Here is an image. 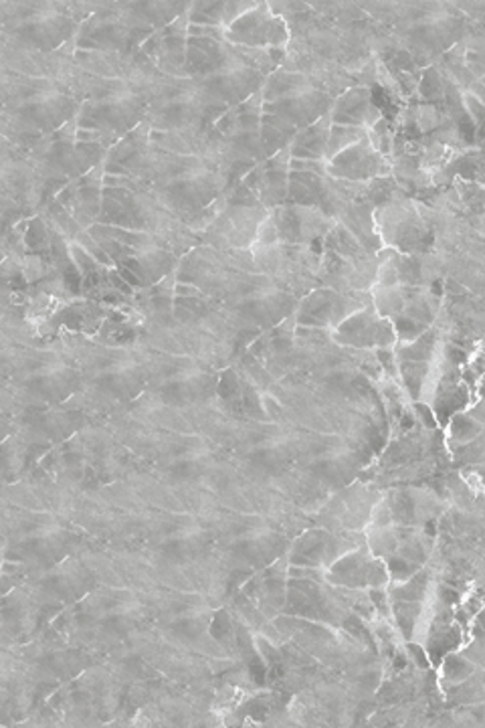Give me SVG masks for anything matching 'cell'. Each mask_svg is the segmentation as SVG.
Wrapping results in <instances>:
<instances>
[{
    "label": "cell",
    "instance_id": "cell-1",
    "mask_svg": "<svg viewBox=\"0 0 485 728\" xmlns=\"http://www.w3.org/2000/svg\"><path fill=\"white\" fill-rule=\"evenodd\" d=\"M375 225L382 245L399 253L421 255L431 253L437 245V235L426 225L425 219L407 194L375 209Z\"/></svg>",
    "mask_w": 485,
    "mask_h": 728
},
{
    "label": "cell",
    "instance_id": "cell-2",
    "mask_svg": "<svg viewBox=\"0 0 485 728\" xmlns=\"http://www.w3.org/2000/svg\"><path fill=\"white\" fill-rule=\"evenodd\" d=\"M289 27L284 17L273 14L267 2H257L225 29V41L249 49H287Z\"/></svg>",
    "mask_w": 485,
    "mask_h": 728
},
{
    "label": "cell",
    "instance_id": "cell-3",
    "mask_svg": "<svg viewBox=\"0 0 485 728\" xmlns=\"http://www.w3.org/2000/svg\"><path fill=\"white\" fill-rule=\"evenodd\" d=\"M372 298L370 292H355V294H342L331 287L314 289L306 298L302 299L299 310L296 314L297 326L304 328H336L344 323L350 314L362 310L370 306Z\"/></svg>",
    "mask_w": 485,
    "mask_h": 728
},
{
    "label": "cell",
    "instance_id": "cell-4",
    "mask_svg": "<svg viewBox=\"0 0 485 728\" xmlns=\"http://www.w3.org/2000/svg\"><path fill=\"white\" fill-rule=\"evenodd\" d=\"M80 114L85 128L106 134H126L144 120L146 102L131 92H114L87 104Z\"/></svg>",
    "mask_w": 485,
    "mask_h": 728
},
{
    "label": "cell",
    "instance_id": "cell-5",
    "mask_svg": "<svg viewBox=\"0 0 485 728\" xmlns=\"http://www.w3.org/2000/svg\"><path fill=\"white\" fill-rule=\"evenodd\" d=\"M225 191V179L207 167H192L178 172L166 184V197L180 211L199 213L214 203Z\"/></svg>",
    "mask_w": 485,
    "mask_h": 728
},
{
    "label": "cell",
    "instance_id": "cell-6",
    "mask_svg": "<svg viewBox=\"0 0 485 728\" xmlns=\"http://www.w3.org/2000/svg\"><path fill=\"white\" fill-rule=\"evenodd\" d=\"M270 219L277 229V240L282 245H309L321 241L336 225L318 209L296 207L285 203L270 211Z\"/></svg>",
    "mask_w": 485,
    "mask_h": 728
},
{
    "label": "cell",
    "instance_id": "cell-7",
    "mask_svg": "<svg viewBox=\"0 0 485 728\" xmlns=\"http://www.w3.org/2000/svg\"><path fill=\"white\" fill-rule=\"evenodd\" d=\"M331 336L338 345L350 348H392L397 345L391 320L380 318L372 304L350 314L334 328Z\"/></svg>",
    "mask_w": 485,
    "mask_h": 728
},
{
    "label": "cell",
    "instance_id": "cell-8",
    "mask_svg": "<svg viewBox=\"0 0 485 728\" xmlns=\"http://www.w3.org/2000/svg\"><path fill=\"white\" fill-rule=\"evenodd\" d=\"M391 160L380 156L368 138H362L355 146L346 148L340 155L326 162V175L331 179L362 182L367 184L377 177H391Z\"/></svg>",
    "mask_w": 485,
    "mask_h": 728
},
{
    "label": "cell",
    "instance_id": "cell-9",
    "mask_svg": "<svg viewBox=\"0 0 485 728\" xmlns=\"http://www.w3.org/2000/svg\"><path fill=\"white\" fill-rule=\"evenodd\" d=\"M80 112H82L80 102L70 94L57 92V89L39 92L19 106L21 118L36 130L43 131L60 130L65 124H70Z\"/></svg>",
    "mask_w": 485,
    "mask_h": 728
},
{
    "label": "cell",
    "instance_id": "cell-10",
    "mask_svg": "<svg viewBox=\"0 0 485 728\" xmlns=\"http://www.w3.org/2000/svg\"><path fill=\"white\" fill-rule=\"evenodd\" d=\"M265 84V75L253 72L249 67H229L221 72L204 75L202 92L223 108H235L247 102L249 97L261 92Z\"/></svg>",
    "mask_w": 485,
    "mask_h": 728
},
{
    "label": "cell",
    "instance_id": "cell-11",
    "mask_svg": "<svg viewBox=\"0 0 485 728\" xmlns=\"http://www.w3.org/2000/svg\"><path fill=\"white\" fill-rule=\"evenodd\" d=\"M287 179H289V148L280 155L265 158L257 167L251 168L243 184L253 192L260 203L272 211L287 203Z\"/></svg>",
    "mask_w": 485,
    "mask_h": 728
},
{
    "label": "cell",
    "instance_id": "cell-12",
    "mask_svg": "<svg viewBox=\"0 0 485 728\" xmlns=\"http://www.w3.org/2000/svg\"><path fill=\"white\" fill-rule=\"evenodd\" d=\"M75 29H77V23L70 14L60 11H43L36 12L33 17L17 24L14 35L29 48H35L39 51H55L65 41L72 39Z\"/></svg>",
    "mask_w": 485,
    "mask_h": 728
},
{
    "label": "cell",
    "instance_id": "cell-13",
    "mask_svg": "<svg viewBox=\"0 0 485 728\" xmlns=\"http://www.w3.org/2000/svg\"><path fill=\"white\" fill-rule=\"evenodd\" d=\"M331 106H334V97L321 89L312 87L304 94L297 96L285 97L280 102L273 104H265L263 102V114H275L285 122H289L297 130H304L312 126L314 122L320 120L326 114H330Z\"/></svg>",
    "mask_w": 485,
    "mask_h": 728
},
{
    "label": "cell",
    "instance_id": "cell-14",
    "mask_svg": "<svg viewBox=\"0 0 485 728\" xmlns=\"http://www.w3.org/2000/svg\"><path fill=\"white\" fill-rule=\"evenodd\" d=\"M382 116V109L377 106L372 87L367 85H352L344 89L340 96L334 99L330 109L331 124L338 126H352V128H365L370 130Z\"/></svg>",
    "mask_w": 485,
    "mask_h": 728
},
{
    "label": "cell",
    "instance_id": "cell-15",
    "mask_svg": "<svg viewBox=\"0 0 485 728\" xmlns=\"http://www.w3.org/2000/svg\"><path fill=\"white\" fill-rule=\"evenodd\" d=\"M336 223H340L368 253L384 250L375 225V207L368 203L367 197L344 203L336 215Z\"/></svg>",
    "mask_w": 485,
    "mask_h": 728
},
{
    "label": "cell",
    "instance_id": "cell-16",
    "mask_svg": "<svg viewBox=\"0 0 485 728\" xmlns=\"http://www.w3.org/2000/svg\"><path fill=\"white\" fill-rule=\"evenodd\" d=\"M104 156V148L97 143H65L53 144L48 150V160L51 167L57 168L63 175L80 177L89 168H94Z\"/></svg>",
    "mask_w": 485,
    "mask_h": 728
},
{
    "label": "cell",
    "instance_id": "cell-17",
    "mask_svg": "<svg viewBox=\"0 0 485 728\" xmlns=\"http://www.w3.org/2000/svg\"><path fill=\"white\" fill-rule=\"evenodd\" d=\"M330 128V114H326L324 118L314 122L308 128L297 130L296 138L289 146V158L326 162V146H328Z\"/></svg>",
    "mask_w": 485,
    "mask_h": 728
},
{
    "label": "cell",
    "instance_id": "cell-18",
    "mask_svg": "<svg viewBox=\"0 0 485 728\" xmlns=\"http://www.w3.org/2000/svg\"><path fill=\"white\" fill-rule=\"evenodd\" d=\"M324 199H326V175L289 170L287 203L320 211Z\"/></svg>",
    "mask_w": 485,
    "mask_h": 728
},
{
    "label": "cell",
    "instance_id": "cell-19",
    "mask_svg": "<svg viewBox=\"0 0 485 728\" xmlns=\"http://www.w3.org/2000/svg\"><path fill=\"white\" fill-rule=\"evenodd\" d=\"M128 265H130L131 272L140 277V282L152 284L172 270L175 257L158 245H148L144 250H136V253H131Z\"/></svg>",
    "mask_w": 485,
    "mask_h": 728
},
{
    "label": "cell",
    "instance_id": "cell-20",
    "mask_svg": "<svg viewBox=\"0 0 485 728\" xmlns=\"http://www.w3.org/2000/svg\"><path fill=\"white\" fill-rule=\"evenodd\" d=\"M314 85L309 84L308 77L304 73L287 72V70H275L265 77V84L261 87V97L265 104L280 102L285 97L297 96L312 89Z\"/></svg>",
    "mask_w": 485,
    "mask_h": 728
},
{
    "label": "cell",
    "instance_id": "cell-21",
    "mask_svg": "<svg viewBox=\"0 0 485 728\" xmlns=\"http://www.w3.org/2000/svg\"><path fill=\"white\" fill-rule=\"evenodd\" d=\"M297 128L275 114H261L260 140L265 158L280 155L296 138Z\"/></svg>",
    "mask_w": 485,
    "mask_h": 728
},
{
    "label": "cell",
    "instance_id": "cell-22",
    "mask_svg": "<svg viewBox=\"0 0 485 728\" xmlns=\"http://www.w3.org/2000/svg\"><path fill=\"white\" fill-rule=\"evenodd\" d=\"M328 535L324 530H312L308 535L299 538L292 552V565L299 567H320L324 565V552L328 545Z\"/></svg>",
    "mask_w": 485,
    "mask_h": 728
},
{
    "label": "cell",
    "instance_id": "cell-23",
    "mask_svg": "<svg viewBox=\"0 0 485 728\" xmlns=\"http://www.w3.org/2000/svg\"><path fill=\"white\" fill-rule=\"evenodd\" d=\"M437 348V330L429 328L423 335L419 336L413 342H407L397 350V355L403 360H413V362H429L435 357Z\"/></svg>",
    "mask_w": 485,
    "mask_h": 728
},
{
    "label": "cell",
    "instance_id": "cell-24",
    "mask_svg": "<svg viewBox=\"0 0 485 728\" xmlns=\"http://www.w3.org/2000/svg\"><path fill=\"white\" fill-rule=\"evenodd\" d=\"M365 128H352V126H338L331 124L330 136H328V146H326V162L331 160L334 156L340 155L346 148L355 146L360 143L362 138H367Z\"/></svg>",
    "mask_w": 485,
    "mask_h": 728
},
{
    "label": "cell",
    "instance_id": "cell-25",
    "mask_svg": "<svg viewBox=\"0 0 485 728\" xmlns=\"http://www.w3.org/2000/svg\"><path fill=\"white\" fill-rule=\"evenodd\" d=\"M419 96L423 97V104H433V106H443L445 99V82H443V73L439 72L435 65L426 67L425 72L421 73L419 77Z\"/></svg>",
    "mask_w": 485,
    "mask_h": 728
},
{
    "label": "cell",
    "instance_id": "cell-26",
    "mask_svg": "<svg viewBox=\"0 0 485 728\" xmlns=\"http://www.w3.org/2000/svg\"><path fill=\"white\" fill-rule=\"evenodd\" d=\"M401 194H407V192L397 184V180L392 177H377V179L367 182V201L375 209L392 203Z\"/></svg>",
    "mask_w": 485,
    "mask_h": 728
},
{
    "label": "cell",
    "instance_id": "cell-27",
    "mask_svg": "<svg viewBox=\"0 0 485 728\" xmlns=\"http://www.w3.org/2000/svg\"><path fill=\"white\" fill-rule=\"evenodd\" d=\"M140 7L143 9H138V12L143 14L144 19L156 24V27H160V24L172 23L178 14L182 12L184 4H178V2H146Z\"/></svg>",
    "mask_w": 485,
    "mask_h": 728
},
{
    "label": "cell",
    "instance_id": "cell-28",
    "mask_svg": "<svg viewBox=\"0 0 485 728\" xmlns=\"http://www.w3.org/2000/svg\"><path fill=\"white\" fill-rule=\"evenodd\" d=\"M367 547L370 555L384 559V557L392 555L394 550H399V538H397V532L389 526L387 528H372V532L368 535Z\"/></svg>",
    "mask_w": 485,
    "mask_h": 728
},
{
    "label": "cell",
    "instance_id": "cell-29",
    "mask_svg": "<svg viewBox=\"0 0 485 728\" xmlns=\"http://www.w3.org/2000/svg\"><path fill=\"white\" fill-rule=\"evenodd\" d=\"M368 143L379 152L380 156L389 158L392 156V144H394V130L391 122L387 118H380L370 130L367 131Z\"/></svg>",
    "mask_w": 485,
    "mask_h": 728
},
{
    "label": "cell",
    "instance_id": "cell-30",
    "mask_svg": "<svg viewBox=\"0 0 485 728\" xmlns=\"http://www.w3.org/2000/svg\"><path fill=\"white\" fill-rule=\"evenodd\" d=\"M429 367L426 362H413V360H403L401 362V374H403L404 387L411 393L413 399H421V389L426 381Z\"/></svg>",
    "mask_w": 485,
    "mask_h": 728
},
{
    "label": "cell",
    "instance_id": "cell-31",
    "mask_svg": "<svg viewBox=\"0 0 485 728\" xmlns=\"http://www.w3.org/2000/svg\"><path fill=\"white\" fill-rule=\"evenodd\" d=\"M426 591V573H423L421 569L411 577L407 579L404 583H397V587L392 589L391 595L392 599L397 601H421Z\"/></svg>",
    "mask_w": 485,
    "mask_h": 728
},
{
    "label": "cell",
    "instance_id": "cell-32",
    "mask_svg": "<svg viewBox=\"0 0 485 728\" xmlns=\"http://www.w3.org/2000/svg\"><path fill=\"white\" fill-rule=\"evenodd\" d=\"M482 428H484V423L475 421L467 413H462L451 421V437L457 443L474 442L475 437L482 435Z\"/></svg>",
    "mask_w": 485,
    "mask_h": 728
},
{
    "label": "cell",
    "instance_id": "cell-33",
    "mask_svg": "<svg viewBox=\"0 0 485 728\" xmlns=\"http://www.w3.org/2000/svg\"><path fill=\"white\" fill-rule=\"evenodd\" d=\"M392 328H394V335H397V340L401 345H407V342H413L419 336L423 335L425 330H429L431 326H425V324L417 323L413 318L404 316V314H399V316H392L391 318Z\"/></svg>",
    "mask_w": 485,
    "mask_h": 728
},
{
    "label": "cell",
    "instance_id": "cell-34",
    "mask_svg": "<svg viewBox=\"0 0 485 728\" xmlns=\"http://www.w3.org/2000/svg\"><path fill=\"white\" fill-rule=\"evenodd\" d=\"M384 562H387V569H389V577H391L392 583H404L407 579H411L421 569L419 562L409 561V559L399 557V555L384 557Z\"/></svg>",
    "mask_w": 485,
    "mask_h": 728
},
{
    "label": "cell",
    "instance_id": "cell-35",
    "mask_svg": "<svg viewBox=\"0 0 485 728\" xmlns=\"http://www.w3.org/2000/svg\"><path fill=\"white\" fill-rule=\"evenodd\" d=\"M389 581H391V577H389V569H387L384 559L372 557V561L368 565L367 587H370V589L387 587Z\"/></svg>",
    "mask_w": 485,
    "mask_h": 728
},
{
    "label": "cell",
    "instance_id": "cell-36",
    "mask_svg": "<svg viewBox=\"0 0 485 728\" xmlns=\"http://www.w3.org/2000/svg\"><path fill=\"white\" fill-rule=\"evenodd\" d=\"M443 672H445V676H447L450 680L462 682L472 676L474 666H472L470 662H465L463 657L450 656L447 657V662H445V668H443Z\"/></svg>",
    "mask_w": 485,
    "mask_h": 728
},
{
    "label": "cell",
    "instance_id": "cell-37",
    "mask_svg": "<svg viewBox=\"0 0 485 728\" xmlns=\"http://www.w3.org/2000/svg\"><path fill=\"white\" fill-rule=\"evenodd\" d=\"M462 102L463 108H465L467 116L474 122L475 128L482 130V128H484V102L477 99V97H475L474 94H470V92H463Z\"/></svg>",
    "mask_w": 485,
    "mask_h": 728
},
{
    "label": "cell",
    "instance_id": "cell-38",
    "mask_svg": "<svg viewBox=\"0 0 485 728\" xmlns=\"http://www.w3.org/2000/svg\"><path fill=\"white\" fill-rule=\"evenodd\" d=\"M368 601L372 609H377L382 618L391 615V608H389V591H384V587H375L368 593Z\"/></svg>",
    "mask_w": 485,
    "mask_h": 728
},
{
    "label": "cell",
    "instance_id": "cell-39",
    "mask_svg": "<svg viewBox=\"0 0 485 728\" xmlns=\"http://www.w3.org/2000/svg\"><path fill=\"white\" fill-rule=\"evenodd\" d=\"M370 523L372 528H387L392 523V510L389 502L382 500L377 504V508L370 514Z\"/></svg>",
    "mask_w": 485,
    "mask_h": 728
},
{
    "label": "cell",
    "instance_id": "cell-40",
    "mask_svg": "<svg viewBox=\"0 0 485 728\" xmlns=\"http://www.w3.org/2000/svg\"><path fill=\"white\" fill-rule=\"evenodd\" d=\"M289 170H302V172L326 175V162H314V160H296V158H289Z\"/></svg>",
    "mask_w": 485,
    "mask_h": 728
},
{
    "label": "cell",
    "instance_id": "cell-41",
    "mask_svg": "<svg viewBox=\"0 0 485 728\" xmlns=\"http://www.w3.org/2000/svg\"><path fill=\"white\" fill-rule=\"evenodd\" d=\"M0 112H2V102H0Z\"/></svg>",
    "mask_w": 485,
    "mask_h": 728
}]
</instances>
